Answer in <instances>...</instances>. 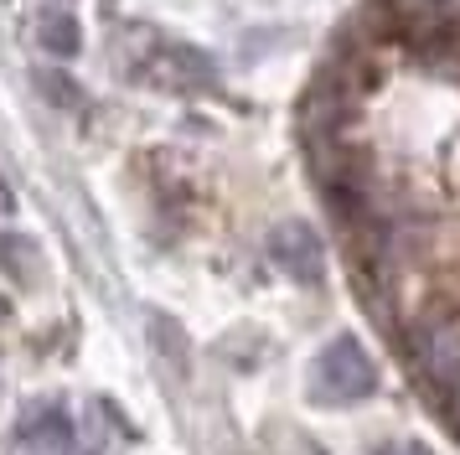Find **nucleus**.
I'll list each match as a JSON object with an SVG mask.
<instances>
[{"label": "nucleus", "instance_id": "nucleus-1", "mask_svg": "<svg viewBox=\"0 0 460 455\" xmlns=\"http://www.w3.org/2000/svg\"><path fill=\"white\" fill-rule=\"evenodd\" d=\"M305 393L321 409H347V404H362L377 393V362L367 357V347L357 336H332L326 347L315 352L311 378H305Z\"/></svg>", "mask_w": 460, "mask_h": 455}, {"label": "nucleus", "instance_id": "nucleus-2", "mask_svg": "<svg viewBox=\"0 0 460 455\" xmlns=\"http://www.w3.org/2000/svg\"><path fill=\"white\" fill-rule=\"evenodd\" d=\"M270 259L274 269H285L295 285H321L326 280V244L305 218H290L270 233Z\"/></svg>", "mask_w": 460, "mask_h": 455}, {"label": "nucleus", "instance_id": "nucleus-3", "mask_svg": "<svg viewBox=\"0 0 460 455\" xmlns=\"http://www.w3.org/2000/svg\"><path fill=\"white\" fill-rule=\"evenodd\" d=\"M155 67H161V83L176 88V94H208V88H217V62L208 52L187 47V41H161L155 47Z\"/></svg>", "mask_w": 460, "mask_h": 455}, {"label": "nucleus", "instance_id": "nucleus-4", "mask_svg": "<svg viewBox=\"0 0 460 455\" xmlns=\"http://www.w3.org/2000/svg\"><path fill=\"white\" fill-rule=\"evenodd\" d=\"M16 445L22 455H73V424L63 404H31L16 424Z\"/></svg>", "mask_w": 460, "mask_h": 455}, {"label": "nucleus", "instance_id": "nucleus-5", "mask_svg": "<svg viewBox=\"0 0 460 455\" xmlns=\"http://www.w3.org/2000/svg\"><path fill=\"white\" fill-rule=\"evenodd\" d=\"M0 274L11 280V285H22V290H37L42 285V274H47V264H42V244L37 238H26V233H0Z\"/></svg>", "mask_w": 460, "mask_h": 455}, {"label": "nucleus", "instance_id": "nucleus-6", "mask_svg": "<svg viewBox=\"0 0 460 455\" xmlns=\"http://www.w3.org/2000/svg\"><path fill=\"white\" fill-rule=\"evenodd\" d=\"M424 372L435 378L439 388H460V331L456 326H429L419 342Z\"/></svg>", "mask_w": 460, "mask_h": 455}, {"label": "nucleus", "instance_id": "nucleus-7", "mask_svg": "<svg viewBox=\"0 0 460 455\" xmlns=\"http://www.w3.org/2000/svg\"><path fill=\"white\" fill-rule=\"evenodd\" d=\"M37 41H42L52 58H78V52H84V26L67 16V11H42Z\"/></svg>", "mask_w": 460, "mask_h": 455}, {"label": "nucleus", "instance_id": "nucleus-8", "mask_svg": "<svg viewBox=\"0 0 460 455\" xmlns=\"http://www.w3.org/2000/svg\"><path fill=\"white\" fill-rule=\"evenodd\" d=\"M146 326H150V347L161 352V357H171V368L176 372H187V331H181V321H171V316H161V310H150L146 316Z\"/></svg>", "mask_w": 460, "mask_h": 455}, {"label": "nucleus", "instance_id": "nucleus-9", "mask_svg": "<svg viewBox=\"0 0 460 455\" xmlns=\"http://www.w3.org/2000/svg\"><path fill=\"white\" fill-rule=\"evenodd\" d=\"M37 88H47V94H52L58 103H84V94H73V88H67L58 73H42V78H37Z\"/></svg>", "mask_w": 460, "mask_h": 455}, {"label": "nucleus", "instance_id": "nucleus-10", "mask_svg": "<svg viewBox=\"0 0 460 455\" xmlns=\"http://www.w3.org/2000/svg\"><path fill=\"white\" fill-rule=\"evenodd\" d=\"M377 455H424V451H419V445H383Z\"/></svg>", "mask_w": 460, "mask_h": 455}, {"label": "nucleus", "instance_id": "nucleus-11", "mask_svg": "<svg viewBox=\"0 0 460 455\" xmlns=\"http://www.w3.org/2000/svg\"><path fill=\"white\" fill-rule=\"evenodd\" d=\"M0 212H11V186L0 182Z\"/></svg>", "mask_w": 460, "mask_h": 455}, {"label": "nucleus", "instance_id": "nucleus-12", "mask_svg": "<svg viewBox=\"0 0 460 455\" xmlns=\"http://www.w3.org/2000/svg\"><path fill=\"white\" fill-rule=\"evenodd\" d=\"M5 316H11V306H5V300H0V321H5Z\"/></svg>", "mask_w": 460, "mask_h": 455}]
</instances>
